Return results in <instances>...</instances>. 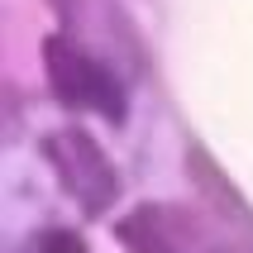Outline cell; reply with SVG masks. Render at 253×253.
I'll list each match as a JSON object with an SVG mask.
<instances>
[{"label":"cell","mask_w":253,"mask_h":253,"mask_svg":"<svg viewBox=\"0 0 253 253\" xmlns=\"http://www.w3.org/2000/svg\"><path fill=\"white\" fill-rule=\"evenodd\" d=\"M43 72H48L53 96L62 100L67 110H96V115H105L110 125H120L129 115L125 82H120L100 57H91V53H82L77 43H67L62 34H48V39H43Z\"/></svg>","instance_id":"6da1fadb"},{"label":"cell","mask_w":253,"mask_h":253,"mask_svg":"<svg viewBox=\"0 0 253 253\" xmlns=\"http://www.w3.org/2000/svg\"><path fill=\"white\" fill-rule=\"evenodd\" d=\"M43 158L53 163L57 182L67 186V196L77 201V211L86 220H96V215H105L115 206V196H120V172L110 168L105 148L82 125H67V129H57V134H48L43 139Z\"/></svg>","instance_id":"7a4b0ae2"},{"label":"cell","mask_w":253,"mask_h":253,"mask_svg":"<svg viewBox=\"0 0 253 253\" xmlns=\"http://www.w3.org/2000/svg\"><path fill=\"white\" fill-rule=\"evenodd\" d=\"M115 239L125 253H220L215 234L201 225L191 211L168 206V201H148L115 225Z\"/></svg>","instance_id":"3957f363"},{"label":"cell","mask_w":253,"mask_h":253,"mask_svg":"<svg viewBox=\"0 0 253 253\" xmlns=\"http://www.w3.org/2000/svg\"><path fill=\"white\" fill-rule=\"evenodd\" d=\"M186 172H191V182L206 191V201H211L215 211H225V215H234V220H244V225H253V211H249V201L239 196V186L229 182L225 172H220V163H215L201 143H191L186 148Z\"/></svg>","instance_id":"277c9868"},{"label":"cell","mask_w":253,"mask_h":253,"mask_svg":"<svg viewBox=\"0 0 253 253\" xmlns=\"http://www.w3.org/2000/svg\"><path fill=\"white\" fill-rule=\"evenodd\" d=\"M24 253H86V239L77 234V229L48 225V229H39V234L24 244Z\"/></svg>","instance_id":"5b68a950"}]
</instances>
